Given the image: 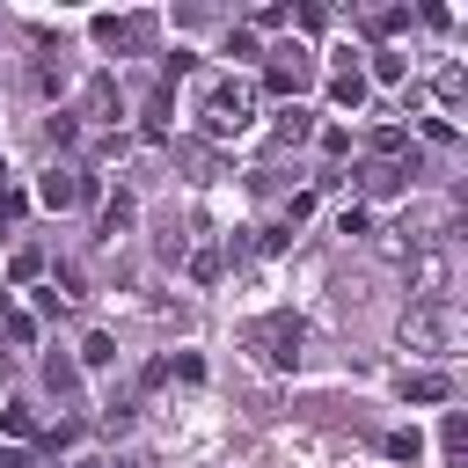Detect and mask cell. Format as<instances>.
<instances>
[{"mask_svg": "<svg viewBox=\"0 0 468 468\" xmlns=\"http://www.w3.org/2000/svg\"><path fill=\"white\" fill-rule=\"evenodd\" d=\"M395 344H402L410 358H453V351H461V307H453V300L410 307V314L395 322Z\"/></svg>", "mask_w": 468, "mask_h": 468, "instance_id": "1", "label": "cell"}, {"mask_svg": "<svg viewBox=\"0 0 468 468\" xmlns=\"http://www.w3.org/2000/svg\"><path fill=\"white\" fill-rule=\"evenodd\" d=\"M249 110H256V95L241 80H212L197 102V124H205V139H234V132H249Z\"/></svg>", "mask_w": 468, "mask_h": 468, "instance_id": "2", "label": "cell"}, {"mask_svg": "<svg viewBox=\"0 0 468 468\" xmlns=\"http://www.w3.org/2000/svg\"><path fill=\"white\" fill-rule=\"evenodd\" d=\"M241 344L256 351V366L292 373V358H300V314H263V322H249V329H241Z\"/></svg>", "mask_w": 468, "mask_h": 468, "instance_id": "3", "label": "cell"}, {"mask_svg": "<svg viewBox=\"0 0 468 468\" xmlns=\"http://www.w3.org/2000/svg\"><path fill=\"white\" fill-rule=\"evenodd\" d=\"M402 278H410V307H431V300H453V256L439 249V241H424V249H410V263H402Z\"/></svg>", "mask_w": 468, "mask_h": 468, "instance_id": "4", "label": "cell"}, {"mask_svg": "<svg viewBox=\"0 0 468 468\" xmlns=\"http://www.w3.org/2000/svg\"><path fill=\"white\" fill-rule=\"evenodd\" d=\"M263 88H271V95H300V88H314V51H307V44H278L271 66H263Z\"/></svg>", "mask_w": 468, "mask_h": 468, "instance_id": "5", "label": "cell"}, {"mask_svg": "<svg viewBox=\"0 0 468 468\" xmlns=\"http://www.w3.org/2000/svg\"><path fill=\"white\" fill-rule=\"evenodd\" d=\"M154 37V15H95V44H110V51H139Z\"/></svg>", "mask_w": 468, "mask_h": 468, "instance_id": "6", "label": "cell"}, {"mask_svg": "<svg viewBox=\"0 0 468 468\" xmlns=\"http://www.w3.org/2000/svg\"><path fill=\"white\" fill-rule=\"evenodd\" d=\"M73 117H88V124H117L124 117V95H117V73H95L88 88H80V110Z\"/></svg>", "mask_w": 468, "mask_h": 468, "instance_id": "7", "label": "cell"}, {"mask_svg": "<svg viewBox=\"0 0 468 468\" xmlns=\"http://www.w3.org/2000/svg\"><path fill=\"white\" fill-rule=\"evenodd\" d=\"M37 197H44V205H51V212H66V205H80V197H88V183H80V176H73V168H51V176H44V183H37Z\"/></svg>", "mask_w": 468, "mask_h": 468, "instance_id": "8", "label": "cell"}, {"mask_svg": "<svg viewBox=\"0 0 468 468\" xmlns=\"http://www.w3.org/2000/svg\"><path fill=\"white\" fill-rule=\"evenodd\" d=\"M176 168H190V183H212L219 176V154L205 139H176Z\"/></svg>", "mask_w": 468, "mask_h": 468, "instance_id": "9", "label": "cell"}, {"mask_svg": "<svg viewBox=\"0 0 468 468\" xmlns=\"http://www.w3.org/2000/svg\"><path fill=\"white\" fill-rule=\"evenodd\" d=\"M307 132H314V117H307L300 102H285V110H278V124H271V146H300Z\"/></svg>", "mask_w": 468, "mask_h": 468, "instance_id": "10", "label": "cell"}, {"mask_svg": "<svg viewBox=\"0 0 468 468\" xmlns=\"http://www.w3.org/2000/svg\"><path fill=\"white\" fill-rule=\"evenodd\" d=\"M453 380L446 373H402V402H446Z\"/></svg>", "mask_w": 468, "mask_h": 468, "instance_id": "11", "label": "cell"}, {"mask_svg": "<svg viewBox=\"0 0 468 468\" xmlns=\"http://www.w3.org/2000/svg\"><path fill=\"white\" fill-rule=\"evenodd\" d=\"M439 461H446V468L468 461V424H461V410H446V424H439Z\"/></svg>", "mask_w": 468, "mask_h": 468, "instance_id": "12", "label": "cell"}, {"mask_svg": "<svg viewBox=\"0 0 468 468\" xmlns=\"http://www.w3.org/2000/svg\"><path fill=\"white\" fill-rule=\"evenodd\" d=\"M329 102H336V110H358V102H366V73H358V66L329 73Z\"/></svg>", "mask_w": 468, "mask_h": 468, "instance_id": "13", "label": "cell"}, {"mask_svg": "<svg viewBox=\"0 0 468 468\" xmlns=\"http://www.w3.org/2000/svg\"><path fill=\"white\" fill-rule=\"evenodd\" d=\"M402 176H410L402 161H366V168H358V183H366L373 197H388V190H402Z\"/></svg>", "mask_w": 468, "mask_h": 468, "instance_id": "14", "label": "cell"}, {"mask_svg": "<svg viewBox=\"0 0 468 468\" xmlns=\"http://www.w3.org/2000/svg\"><path fill=\"white\" fill-rule=\"evenodd\" d=\"M132 219H139V205H132V190H117V197H110V205H102V234H110V241H117V234H124V227H132Z\"/></svg>", "mask_w": 468, "mask_h": 468, "instance_id": "15", "label": "cell"}, {"mask_svg": "<svg viewBox=\"0 0 468 468\" xmlns=\"http://www.w3.org/2000/svg\"><path fill=\"white\" fill-rule=\"evenodd\" d=\"M431 95H439L446 110H461V95H468V73H461V66H439V80H431Z\"/></svg>", "mask_w": 468, "mask_h": 468, "instance_id": "16", "label": "cell"}, {"mask_svg": "<svg viewBox=\"0 0 468 468\" xmlns=\"http://www.w3.org/2000/svg\"><path fill=\"white\" fill-rule=\"evenodd\" d=\"M29 88H37V95H58V88H66V66H58V58H37V66H29Z\"/></svg>", "mask_w": 468, "mask_h": 468, "instance_id": "17", "label": "cell"}, {"mask_svg": "<svg viewBox=\"0 0 468 468\" xmlns=\"http://www.w3.org/2000/svg\"><path fill=\"white\" fill-rule=\"evenodd\" d=\"M44 139H51V146H73V139H80V117H73V110H51V117H44Z\"/></svg>", "mask_w": 468, "mask_h": 468, "instance_id": "18", "label": "cell"}, {"mask_svg": "<svg viewBox=\"0 0 468 468\" xmlns=\"http://www.w3.org/2000/svg\"><path fill=\"white\" fill-rule=\"evenodd\" d=\"M44 380H51V388H58V395H73V388H80V366H73V358H58V351H51V358H44Z\"/></svg>", "mask_w": 468, "mask_h": 468, "instance_id": "19", "label": "cell"}, {"mask_svg": "<svg viewBox=\"0 0 468 468\" xmlns=\"http://www.w3.org/2000/svg\"><path fill=\"white\" fill-rule=\"evenodd\" d=\"M219 271H227L219 249H197V256H190V278H197V285H219Z\"/></svg>", "mask_w": 468, "mask_h": 468, "instance_id": "20", "label": "cell"}, {"mask_svg": "<svg viewBox=\"0 0 468 468\" xmlns=\"http://www.w3.org/2000/svg\"><path fill=\"white\" fill-rule=\"evenodd\" d=\"M402 73H410V58H402V51H373V80H388V88H395Z\"/></svg>", "mask_w": 468, "mask_h": 468, "instance_id": "21", "label": "cell"}, {"mask_svg": "<svg viewBox=\"0 0 468 468\" xmlns=\"http://www.w3.org/2000/svg\"><path fill=\"white\" fill-rule=\"evenodd\" d=\"M80 358H88V366H110V358H117V344H110V336H102V329H95V336H88V344H80Z\"/></svg>", "mask_w": 468, "mask_h": 468, "instance_id": "22", "label": "cell"}, {"mask_svg": "<svg viewBox=\"0 0 468 468\" xmlns=\"http://www.w3.org/2000/svg\"><path fill=\"white\" fill-rule=\"evenodd\" d=\"M102 424L124 431V424H132V395H110V402H102Z\"/></svg>", "mask_w": 468, "mask_h": 468, "instance_id": "23", "label": "cell"}, {"mask_svg": "<svg viewBox=\"0 0 468 468\" xmlns=\"http://www.w3.org/2000/svg\"><path fill=\"white\" fill-rule=\"evenodd\" d=\"M388 453H395V461H417L424 439H417V431H388Z\"/></svg>", "mask_w": 468, "mask_h": 468, "instance_id": "24", "label": "cell"}, {"mask_svg": "<svg viewBox=\"0 0 468 468\" xmlns=\"http://www.w3.org/2000/svg\"><path fill=\"white\" fill-rule=\"evenodd\" d=\"M0 424H7V431H15V439H29V431H37V417H29V410H22V402H15V410H0Z\"/></svg>", "mask_w": 468, "mask_h": 468, "instance_id": "25", "label": "cell"}, {"mask_svg": "<svg viewBox=\"0 0 468 468\" xmlns=\"http://www.w3.org/2000/svg\"><path fill=\"white\" fill-rule=\"evenodd\" d=\"M22 212H29V197H22V190H0V227H15Z\"/></svg>", "mask_w": 468, "mask_h": 468, "instance_id": "26", "label": "cell"}, {"mask_svg": "<svg viewBox=\"0 0 468 468\" xmlns=\"http://www.w3.org/2000/svg\"><path fill=\"white\" fill-rule=\"evenodd\" d=\"M322 154H351V132L344 124H322Z\"/></svg>", "mask_w": 468, "mask_h": 468, "instance_id": "27", "label": "cell"}, {"mask_svg": "<svg viewBox=\"0 0 468 468\" xmlns=\"http://www.w3.org/2000/svg\"><path fill=\"white\" fill-rule=\"evenodd\" d=\"M336 234H366V205H344L336 212Z\"/></svg>", "mask_w": 468, "mask_h": 468, "instance_id": "28", "label": "cell"}, {"mask_svg": "<svg viewBox=\"0 0 468 468\" xmlns=\"http://www.w3.org/2000/svg\"><path fill=\"white\" fill-rule=\"evenodd\" d=\"M0 468H37V461L29 453H0Z\"/></svg>", "mask_w": 468, "mask_h": 468, "instance_id": "29", "label": "cell"}, {"mask_svg": "<svg viewBox=\"0 0 468 468\" xmlns=\"http://www.w3.org/2000/svg\"><path fill=\"white\" fill-rule=\"evenodd\" d=\"M0 373H7V336H0Z\"/></svg>", "mask_w": 468, "mask_h": 468, "instance_id": "30", "label": "cell"}, {"mask_svg": "<svg viewBox=\"0 0 468 468\" xmlns=\"http://www.w3.org/2000/svg\"><path fill=\"white\" fill-rule=\"evenodd\" d=\"M7 176H15V168H7V161H0V190H7Z\"/></svg>", "mask_w": 468, "mask_h": 468, "instance_id": "31", "label": "cell"}, {"mask_svg": "<svg viewBox=\"0 0 468 468\" xmlns=\"http://www.w3.org/2000/svg\"><path fill=\"white\" fill-rule=\"evenodd\" d=\"M117 468H139V461H117Z\"/></svg>", "mask_w": 468, "mask_h": 468, "instance_id": "32", "label": "cell"}]
</instances>
